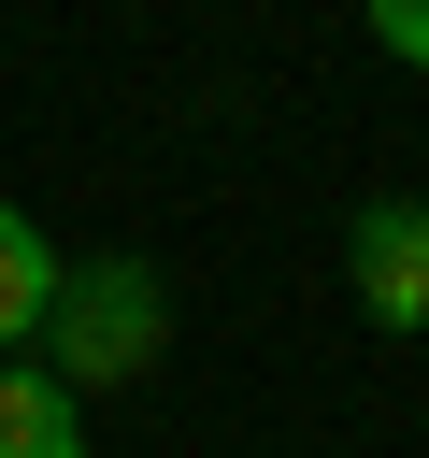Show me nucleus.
Returning <instances> with one entry per match:
<instances>
[{
  "instance_id": "obj_4",
  "label": "nucleus",
  "mask_w": 429,
  "mask_h": 458,
  "mask_svg": "<svg viewBox=\"0 0 429 458\" xmlns=\"http://www.w3.org/2000/svg\"><path fill=\"white\" fill-rule=\"evenodd\" d=\"M43 315H57V258H43V229L0 200V344H43Z\"/></svg>"
},
{
  "instance_id": "obj_5",
  "label": "nucleus",
  "mask_w": 429,
  "mask_h": 458,
  "mask_svg": "<svg viewBox=\"0 0 429 458\" xmlns=\"http://www.w3.org/2000/svg\"><path fill=\"white\" fill-rule=\"evenodd\" d=\"M372 43L386 57H429V0H372Z\"/></svg>"
},
{
  "instance_id": "obj_3",
  "label": "nucleus",
  "mask_w": 429,
  "mask_h": 458,
  "mask_svg": "<svg viewBox=\"0 0 429 458\" xmlns=\"http://www.w3.org/2000/svg\"><path fill=\"white\" fill-rule=\"evenodd\" d=\"M0 458H86V429H72V386H57V372H14V358H0Z\"/></svg>"
},
{
  "instance_id": "obj_1",
  "label": "nucleus",
  "mask_w": 429,
  "mask_h": 458,
  "mask_svg": "<svg viewBox=\"0 0 429 458\" xmlns=\"http://www.w3.org/2000/svg\"><path fill=\"white\" fill-rule=\"evenodd\" d=\"M43 344H57V386H129V372H157L172 301H157V272H143V258H86V272H57Z\"/></svg>"
},
{
  "instance_id": "obj_2",
  "label": "nucleus",
  "mask_w": 429,
  "mask_h": 458,
  "mask_svg": "<svg viewBox=\"0 0 429 458\" xmlns=\"http://www.w3.org/2000/svg\"><path fill=\"white\" fill-rule=\"evenodd\" d=\"M343 258H358V315L372 329H429V200H372L343 229Z\"/></svg>"
}]
</instances>
